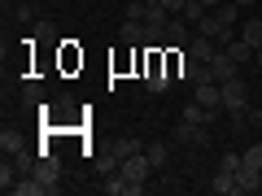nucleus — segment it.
I'll return each mask as SVG.
<instances>
[{
  "label": "nucleus",
  "instance_id": "obj_27",
  "mask_svg": "<svg viewBox=\"0 0 262 196\" xmlns=\"http://www.w3.org/2000/svg\"><path fill=\"white\" fill-rule=\"evenodd\" d=\"M144 5H162V0H144Z\"/></svg>",
  "mask_w": 262,
  "mask_h": 196
},
{
  "label": "nucleus",
  "instance_id": "obj_17",
  "mask_svg": "<svg viewBox=\"0 0 262 196\" xmlns=\"http://www.w3.org/2000/svg\"><path fill=\"white\" fill-rule=\"evenodd\" d=\"M210 187H214L219 196H232V192H236V175H227V170H219V175H214V183H210Z\"/></svg>",
  "mask_w": 262,
  "mask_h": 196
},
{
  "label": "nucleus",
  "instance_id": "obj_29",
  "mask_svg": "<svg viewBox=\"0 0 262 196\" xmlns=\"http://www.w3.org/2000/svg\"><path fill=\"white\" fill-rule=\"evenodd\" d=\"M258 140H262V127H258Z\"/></svg>",
  "mask_w": 262,
  "mask_h": 196
},
{
  "label": "nucleus",
  "instance_id": "obj_15",
  "mask_svg": "<svg viewBox=\"0 0 262 196\" xmlns=\"http://www.w3.org/2000/svg\"><path fill=\"white\" fill-rule=\"evenodd\" d=\"M184 118H188V122H201V127H210V122H214L219 113H214V109H206V105H196V101H192V105H184Z\"/></svg>",
  "mask_w": 262,
  "mask_h": 196
},
{
  "label": "nucleus",
  "instance_id": "obj_14",
  "mask_svg": "<svg viewBox=\"0 0 262 196\" xmlns=\"http://www.w3.org/2000/svg\"><path fill=\"white\" fill-rule=\"evenodd\" d=\"M258 187H262V170H249V166L236 170V192L249 196V192H258Z\"/></svg>",
  "mask_w": 262,
  "mask_h": 196
},
{
  "label": "nucleus",
  "instance_id": "obj_4",
  "mask_svg": "<svg viewBox=\"0 0 262 196\" xmlns=\"http://www.w3.org/2000/svg\"><path fill=\"white\" fill-rule=\"evenodd\" d=\"M31 175L39 179V183H44V192L53 196V192H61V166H57V157L53 153H39V161H35V170H31Z\"/></svg>",
  "mask_w": 262,
  "mask_h": 196
},
{
  "label": "nucleus",
  "instance_id": "obj_25",
  "mask_svg": "<svg viewBox=\"0 0 262 196\" xmlns=\"http://www.w3.org/2000/svg\"><path fill=\"white\" fill-rule=\"evenodd\" d=\"M236 5H241V9H253V5H258V0H236Z\"/></svg>",
  "mask_w": 262,
  "mask_h": 196
},
{
  "label": "nucleus",
  "instance_id": "obj_20",
  "mask_svg": "<svg viewBox=\"0 0 262 196\" xmlns=\"http://www.w3.org/2000/svg\"><path fill=\"white\" fill-rule=\"evenodd\" d=\"M241 166H245V157H241V153H223V157H219V170H227V175H236Z\"/></svg>",
  "mask_w": 262,
  "mask_h": 196
},
{
  "label": "nucleus",
  "instance_id": "obj_28",
  "mask_svg": "<svg viewBox=\"0 0 262 196\" xmlns=\"http://www.w3.org/2000/svg\"><path fill=\"white\" fill-rule=\"evenodd\" d=\"M22 5H35V0H22Z\"/></svg>",
  "mask_w": 262,
  "mask_h": 196
},
{
  "label": "nucleus",
  "instance_id": "obj_22",
  "mask_svg": "<svg viewBox=\"0 0 262 196\" xmlns=\"http://www.w3.org/2000/svg\"><path fill=\"white\" fill-rule=\"evenodd\" d=\"M158 175H162V192H179V187H184V183H179V175H175V170H158Z\"/></svg>",
  "mask_w": 262,
  "mask_h": 196
},
{
  "label": "nucleus",
  "instance_id": "obj_10",
  "mask_svg": "<svg viewBox=\"0 0 262 196\" xmlns=\"http://www.w3.org/2000/svg\"><path fill=\"white\" fill-rule=\"evenodd\" d=\"M192 101L206 105V109H214V113H223V87H219V83H196Z\"/></svg>",
  "mask_w": 262,
  "mask_h": 196
},
{
  "label": "nucleus",
  "instance_id": "obj_19",
  "mask_svg": "<svg viewBox=\"0 0 262 196\" xmlns=\"http://www.w3.org/2000/svg\"><path fill=\"white\" fill-rule=\"evenodd\" d=\"M206 5H201V0H188V5H184V13H179V18H188V22H192V27H196V22H201V18H206Z\"/></svg>",
  "mask_w": 262,
  "mask_h": 196
},
{
  "label": "nucleus",
  "instance_id": "obj_1",
  "mask_svg": "<svg viewBox=\"0 0 262 196\" xmlns=\"http://www.w3.org/2000/svg\"><path fill=\"white\" fill-rule=\"evenodd\" d=\"M144 149V144L140 140H136V135H118V140H114L110 144V153H105V157L101 161H96V166H101V170H118L122 166V161H127L131 157V153H140Z\"/></svg>",
  "mask_w": 262,
  "mask_h": 196
},
{
  "label": "nucleus",
  "instance_id": "obj_23",
  "mask_svg": "<svg viewBox=\"0 0 262 196\" xmlns=\"http://www.w3.org/2000/svg\"><path fill=\"white\" fill-rule=\"evenodd\" d=\"M184 5H188V0H162V9H166L170 18H175V13H184Z\"/></svg>",
  "mask_w": 262,
  "mask_h": 196
},
{
  "label": "nucleus",
  "instance_id": "obj_12",
  "mask_svg": "<svg viewBox=\"0 0 262 196\" xmlns=\"http://www.w3.org/2000/svg\"><path fill=\"white\" fill-rule=\"evenodd\" d=\"M241 39H245V44H253V53L262 48V13H249V18H245V27H241Z\"/></svg>",
  "mask_w": 262,
  "mask_h": 196
},
{
  "label": "nucleus",
  "instance_id": "obj_21",
  "mask_svg": "<svg viewBox=\"0 0 262 196\" xmlns=\"http://www.w3.org/2000/svg\"><path fill=\"white\" fill-rule=\"evenodd\" d=\"M241 157H245V166H249V170H262V140L253 144V149H245Z\"/></svg>",
  "mask_w": 262,
  "mask_h": 196
},
{
  "label": "nucleus",
  "instance_id": "obj_8",
  "mask_svg": "<svg viewBox=\"0 0 262 196\" xmlns=\"http://www.w3.org/2000/svg\"><path fill=\"white\" fill-rule=\"evenodd\" d=\"M188 39H192V22L175 13V18L166 22V48H188Z\"/></svg>",
  "mask_w": 262,
  "mask_h": 196
},
{
  "label": "nucleus",
  "instance_id": "obj_9",
  "mask_svg": "<svg viewBox=\"0 0 262 196\" xmlns=\"http://www.w3.org/2000/svg\"><path fill=\"white\" fill-rule=\"evenodd\" d=\"M236 70H241V65L232 61V53H227V48H219L214 61H210V79H214V83H223V79H236Z\"/></svg>",
  "mask_w": 262,
  "mask_h": 196
},
{
  "label": "nucleus",
  "instance_id": "obj_7",
  "mask_svg": "<svg viewBox=\"0 0 262 196\" xmlns=\"http://www.w3.org/2000/svg\"><path fill=\"white\" fill-rule=\"evenodd\" d=\"M184 53L192 57V61L210 65V61H214V53H219V44H214V39H210V35H201V31H196V35L188 39V48H184Z\"/></svg>",
  "mask_w": 262,
  "mask_h": 196
},
{
  "label": "nucleus",
  "instance_id": "obj_2",
  "mask_svg": "<svg viewBox=\"0 0 262 196\" xmlns=\"http://www.w3.org/2000/svg\"><path fill=\"white\" fill-rule=\"evenodd\" d=\"M223 113H245L249 109V83L245 79H223Z\"/></svg>",
  "mask_w": 262,
  "mask_h": 196
},
{
  "label": "nucleus",
  "instance_id": "obj_3",
  "mask_svg": "<svg viewBox=\"0 0 262 196\" xmlns=\"http://www.w3.org/2000/svg\"><path fill=\"white\" fill-rule=\"evenodd\" d=\"M175 144H184V149H210V127L179 118V127H175Z\"/></svg>",
  "mask_w": 262,
  "mask_h": 196
},
{
  "label": "nucleus",
  "instance_id": "obj_13",
  "mask_svg": "<svg viewBox=\"0 0 262 196\" xmlns=\"http://www.w3.org/2000/svg\"><path fill=\"white\" fill-rule=\"evenodd\" d=\"M144 153H149L153 170H170V144H166V140H153V144H144Z\"/></svg>",
  "mask_w": 262,
  "mask_h": 196
},
{
  "label": "nucleus",
  "instance_id": "obj_16",
  "mask_svg": "<svg viewBox=\"0 0 262 196\" xmlns=\"http://www.w3.org/2000/svg\"><path fill=\"white\" fill-rule=\"evenodd\" d=\"M227 53H232V61H236V65H245V61H253V44H245L241 35H236L232 44H227Z\"/></svg>",
  "mask_w": 262,
  "mask_h": 196
},
{
  "label": "nucleus",
  "instance_id": "obj_18",
  "mask_svg": "<svg viewBox=\"0 0 262 196\" xmlns=\"http://www.w3.org/2000/svg\"><path fill=\"white\" fill-rule=\"evenodd\" d=\"M0 149H5V157H9V153H18V149H22V135L5 127V131H0Z\"/></svg>",
  "mask_w": 262,
  "mask_h": 196
},
{
  "label": "nucleus",
  "instance_id": "obj_24",
  "mask_svg": "<svg viewBox=\"0 0 262 196\" xmlns=\"http://www.w3.org/2000/svg\"><path fill=\"white\" fill-rule=\"evenodd\" d=\"M201 5H206V9H219V5H227V0H201Z\"/></svg>",
  "mask_w": 262,
  "mask_h": 196
},
{
  "label": "nucleus",
  "instance_id": "obj_5",
  "mask_svg": "<svg viewBox=\"0 0 262 196\" xmlns=\"http://www.w3.org/2000/svg\"><path fill=\"white\" fill-rule=\"evenodd\" d=\"M196 31H201V35H210V39H214L219 48H227V44L236 39V27H227V22H219V13H206V18L196 22Z\"/></svg>",
  "mask_w": 262,
  "mask_h": 196
},
{
  "label": "nucleus",
  "instance_id": "obj_6",
  "mask_svg": "<svg viewBox=\"0 0 262 196\" xmlns=\"http://www.w3.org/2000/svg\"><path fill=\"white\" fill-rule=\"evenodd\" d=\"M118 170H122V175L131 179V183H149V175H153V161H149V153L140 149V153H131V157L122 161Z\"/></svg>",
  "mask_w": 262,
  "mask_h": 196
},
{
  "label": "nucleus",
  "instance_id": "obj_26",
  "mask_svg": "<svg viewBox=\"0 0 262 196\" xmlns=\"http://www.w3.org/2000/svg\"><path fill=\"white\" fill-rule=\"evenodd\" d=\"M253 61H258V65H262V48H258V53H253Z\"/></svg>",
  "mask_w": 262,
  "mask_h": 196
},
{
  "label": "nucleus",
  "instance_id": "obj_11",
  "mask_svg": "<svg viewBox=\"0 0 262 196\" xmlns=\"http://www.w3.org/2000/svg\"><path fill=\"white\" fill-rule=\"evenodd\" d=\"M118 39H122L127 48H144V44H149V39H144V22H131V18H122Z\"/></svg>",
  "mask_w": 262,
  "mask_h": 196
}]
</instances>
